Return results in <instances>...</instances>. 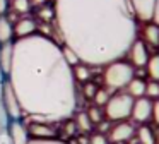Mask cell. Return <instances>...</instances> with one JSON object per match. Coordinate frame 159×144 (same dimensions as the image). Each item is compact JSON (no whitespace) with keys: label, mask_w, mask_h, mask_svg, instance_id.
Here are the masks:
<instances>
[{"label":"cell","mask_w":159,"mask_h":144,"mask_svg":"<svg viewBox=\"0 0 159 144\" xmlns=\"http://www.w3.org/2000/svg\"><path fill=\"white\" fill-rule=\"evenodd\" d=\"M7 81L22 115L39 122H65L77 108V86L62 46L41 33L14 41Z\"/></svg>","instance_id":"6da1fadb"},{"label":"cell","mask_w":159,"mask_h":144,"mask_svg":"<svg viewBox=\"0 0 159 144\" xmlns=\"http://www.w3.org/2000/svg\"><path fill=\"white\" fill-rule=\"evenodd\" d=\"M63 45L89 67L121 60L137 40V17L128 0H53Z\"/></svg>","instance_id":"7a4b0ae2"},{"label":"cell","mask_w":159,"mask_h":144,"mask_svg":"<svg viewBox=\"0 0 159 144\" xmlns=\"http://www.w3.org/2000/svg\"><path fill=\"white\" fill-rule=\"evenodd\" d=\"M135 77V69L128 62L115 60L111 64L104 65L103 81L108 89H123L127 84Z\"/></svg>","instance_id":"3957f363"},{"label":"cell","mask_w":159,"mask_h":144,"mask_svg":"<svg viewBox=\"0 0 159 144\" xmlns=\"http://www.w3.org/2000/svg\"><path fill=\"white\" fill-rule=\"evenodd\" d=\"M132 106H134V98L127 91H120L110 96L108 103L103 106V113L110 122H123L130 118Z\"/></svg>","instance_id":"277c9868"},{"label":"cell","mask_w":159,"mask_h":144,"mask_svg":"<svg viewBox=\"0 0 159 144\" xmlns=\"http://www.w3.org/2000/svg\"><path fill=\"white\" fill-rule=\"evenodd\" d=\"M0 103L4 105L5 112H7L11 120H21L22 117V110L19 106V101L16 98V93L12 89V86L9 84L7 79H4L2 82V91H0Z\"/></svg>","instance_id":"5b68a950"},{"label":"cell","mask_w":159,"mask_h":144,"mask_svg":"<svg viewBox=\"0 0 159 144\" xmlns=\"http://www.w3.org/2000/svg\"><path fill=\"white\" fill-rule=\"evenodd\" d=\"M135 134V125L132 122H116L110 130H108V142L110 144H121V142H128Z\"/></svg>","instance_id":"8992f818"},{"label":"cell","mask_w":159,"mask_h":144,"mask_svg":"<svg viewBox=\"0 0 159 144\" xmlns=\"http://www.w3.org/2000/svg\"><path fill=\"white\" fill-rule=\"evenodd\" d=\"M127 55H128V60H130L128 64L134 69H145L147 60H149V50H147V45L142 40H139V38L134 40V43L130 45Z\"/></svg>","instance_id":"52a82bcc"},{"label":"cell","mask_w":159,"mask_h":144,"mask_svg":"<svg viewBox=\"0 0 159 144\" xmlns=\"http://www.w3.org/2000/svg\"><path fill=\"white\" fill-rule=\"evenodd\" d=\"M151 115H152V99L145 98H137L134 99V106H132V118L135 120L137 123H147L151 120Z\"/></svg>","instance_id":"ba28073f"},{"label":"cell","mask_w":159,"mask_h":144,"mask_svg":"<svg viewBox=\"0 0 159 144\" xmlns=\"http://www.w3.org/2000/svg\"><path fill=\"white\" fill-rule=\"evenodd\" d=\"M57 130L52 123L48 122H39V120H33V123L28 125V134L31 139H55Z\"/></svg>","instance_id":"9c48e42d"},{"label":"cell","mask_w":159,"mask_h":144,"mask_svg":"<svg viewBox=\"0 0 159 144\" xmlns=\"http://www.w3.org/2000/svg\"><path fill=\"white\" fill-rule=\"evenodd\" d=\"M7 134L11 137L12 144H28L29 142V134H28V127L21 122V120H11L7 127Z\"/></svg>","instance_id":"30bf717a"},{"label":"cell","mask_w":159,"mask_h":144,"mask_svg":"<svg viewBox=\"0 0 159 144\" xmlns=\"http://www.w3.org/2000/svg\"><path fill=\"white\" fill-rule=\"evenodd\" d=\"M134 9V14L137 17V21L142 22H151L152 17V9H154L156 0H128Z\"/></svg>","instance_id":"8fae6325"},{"label":"cell","mask_w":159,"mask_h":144,"mask_svg":"<svg viewBox=\"0 0 159 144\" xmlns=\"http://www.w3.org/2000/svg\"><path fill=\"white\" fill-rule=\"evenodd\" d=\"M36 29H38V24L31 17H22V19H17L14 22V36H17V40L34 34Z\"/></svg>","instance_id":"7c38bea8"},{"label":"cell","mask_w":159,"mask_h":144,"mask_svg":"<svg viewBox=\"0 0 159 144\" xmlns=\"http://www.w3.org/2000/svg\"><path fill=\"white\" fill-rule=\"evenodd\" d=\"M12 57H14V41L0 45V70L2 74L7 75L12 65Z\"/></svg>","instance_id":"4fadbf2b"},{"label":"cell","mask_w":159,"mask_h":144,"mask_svg":"<svg viewBox=\"0 0 159 144\" xmlns=\"http://www.w3.org/2000/svg\"><path fill=\"white\" fill-rule=\"evenodd\" d=\"M142 41L151 46H159V26L154 22H145L142 27Z\"/></svg>","instance_id":"5bb4252c"},{"label":"cell","mask_w":159,"mask_h":144,"mask_svg":"<svg viewBox=\"0 0 159 144\" xmlns=\"http://www.w3.org/2000/svg\"><path fill=\"white\" fill-rule=\"evenodd\" d=\"M145 84H147V82H145L144 79L135 75V77L127 84V93H128V94H130L134 99L142 98V96H145Z\"/></svg>","instance_id":"9a60e30c"},{"label":"cell","mask_w":159,"mask_h":144,"mask_svg":"<svg viewBox=\"0 0 159 144\" xmlns=\"http://www.w3.org/2000/svg\"><path fill=\"white\" fill-rule=\"evenodd\" d=\"M12 36H14V24L9 17L0 16V45L12 41Z\"/></svg>","instance_id":"2e32d148"},{"label":"cell","mask_w":159,"mask_h":144,"mask_svg":"<svg viewBox=\"0 0 159 144\" xmlns=\"http://www.w3.org/2000/svg\"><path fill=\"white\" fill-rule=\"evenodd\" d=\"M137 134V142L139 144H154L156 142V132L152 130V127L142 123L139 129H135Z\"/></svg>","instance_id":"e0dca14e"},{"label":"cell","mask_w":159,"mask_h":144,"mask_svg":"<svg viewBox=\"0 0 159 144\" xmlns=\"http://www.w3.org/2000/svg\"><path fill=\"white\" fill-rule=\"evenodd\" d=\"M74 125H75V130H79V132H82V134H87V132L93 130V122L89 120V117H87L86 112L75 113V117H74Z\"/></svg>","instance_id":"ac0fdd59"},{"label":"cell","mask_w":159,"mask_h":144,"mask_svg":"<svg viewBox=\"0 0 159 144\" xmlns=\"http://www.w3.org/2000/svg\"><path fill=\"white\" fill-rule=\"evenodd\" d=\"M145 74L151 81H157L159 82V53L149 57L147 65H145Z\"/></svg>","instance_id":"d6986e66"},{"label":"cell","mask_w":159,"mask_h":144,"mask_svg":"<svg viewBox=\"0 0 159 144\" xmlns=\"http://www.w3.org/2000/svg\"><path fill=\"white\" fill-rule=\"evenodd\" d=\"M72 74H74L75 82H87L91 79V67L80 62V64L72 67Z\"/></svg>","instance_id":"ffe728a7"},{"label":"cell","mask_w":159,"mask_h":144,"mask_svg":"<svg viewBox=\"0 0 159 144\" xmlns=\"http://www.w3.org/2000/svg\"><path fill=\"white\" fill-rule=\"evenodd\" d=\"M110 89H104V88H98V91L94 93L93 96V101L96 106H104L108 103V99H110Z\"/></svg>","instance_id":"44dd1931"},{"label":"cell","mask_w":159,"mask_h":144,"mask_svg":"<svg viewBox=\"0 0 159 144\" xmlns=\"http://www.w3.org/2000/svg\"><path fill=\"white\" fill-rule=\"evenodd\" d=\"M86 113H87V117H89V120L93 122V125H96V123L101 122V120H104V113H103V110H101V106L93 105V106L87 108Z\"/></svg>","instance_id":"7402d4cb"},{"label":"cell","mask_w":159,"mask_h":144,"mask_svg":"<svg viewBox=\"0 0 159 144\" xmlns=\"http://www.w3.org/2000/svg\"><path fill=\"white\" fill-rule=\"evenodd\" d=\"M11 7L16 14H28L31 10V2L29 0H12Z\"/></svg>","instance_id":"603a6c76"},{"label":"cell","mask_w":159,"mask_h":144,"mask_svg":"<svg viewBox=\"0 0 159 144\" xmlns=\"http://www.w3.org/2000/svg\"><path fill=\"white\" fill-rule=\"evenodd\" d=\"M62 55H63V58H65V62L70 65V67H74V65L80 64V60H79V57H77V53L72 50V48L65 46V45L62 46Z\"/></svg>","instance_id":"cb8c5ba5"},{"label":"cell","mask_w":159,"mask_h":144,"mask_svg":"<svg viewBox=\"0 0 159 144\" xmlns=\"http://www.w3.org/2000/svg\"><path fill=\"white\" fill-rule=\"evenodd\" d=\"M145 98L149 99H159V82L157 81H149L145 84Z\"/></svg>","instance_id":"d4e9b609"},{"label":"cell","mask_w":159,"mask_h":144,"mask_svg":"<svg viewBox=\"0 0 159 144\" xmlns=\"http://www.w3.org/2000/svg\"><path fill=\"white\" fill-rule=\"evenodd\" d=\"M9 123H11V118H9V115H7V112H5L4 105L0 103V132H2V130H7Z\"/></svg>","instance_id":"484cf974"},{"label":"cell","mask_w":159,"mask_h":144,"mask_svg":"<svg viewBox=\"0 0 159 144\" xmlns=\"http://www.w3.org/2000/svg\"><path fill=\"white\" fill-rule=\"evenodd\" d=\"M89 144H110V142H108L106 134L94 132V134H91V136H89Z\"/></svg>","instance_id":"4316f807"},{"label":"cell","mask_w":159,"mask_h":144,"mask_svg":"<svg viewBox=\"0 0 159 144\" xmlns=\"http://www.w3.org/2000/svg\"><path fill=\"white\" fill-rule=\"evenodd\" d=\"M82 91H84V96H86V98H91V99H93L94 93L98 91V86L94 84V82L87 81V82H84V88H82Z\"/></svg>","instance_id":"83f0119b"},{"label":"cell","mask_w":159,"mask_h":144,"mask_svg":"<svg viewBox=\"0 0 159 144\" xmlns=\"http://www.w3.org/2000/svg\"><path fill=\"white\" fill-rule=\"evenodd\" d=\"M28 144H69L65 141H60V139H29Z\"/></svg>","instance_id":"f1b7e54d"},{"label":"cell","mask_w":159,"mask_h":144,"mask_svg":"<svg viewBox=\"0 0 159 144\" xmlns=\"http://www.w3.org/2000/svg\"><path fill=\"white\" fill-rule=\"evenodd\" d=\"M38 14H39V17H41L43 21L53 19V17H55V14H53V7H41Z\"/></svg>","instance_id":"f546056e"},{"label":"cell","mask_w":159,"mask_h":144,"mask_svg":"<svg viewBox=\"0 0 159 144\" xmlns=\"http://www.w3.org/2000/svg\"><path fill=\"white\" fill-rule=\"evenodd\" d=\"M151 120L159 125V99H154L152 101V115H151Z\"/></svg>","instance_id":"4dcf8cb0"},{"label":"cell","mask_w":159,"mask_h":144,"mask_svg":"<svg viewBox=\"0 0 159 144\" xmlns=\"http://www.w3.org/2000/svg\"><path fill=\"white\" fill-rule=\"evenodd\" d=\"M151 22H154L156 26H159V0H156V3H154V9H152V17H151Z\"/></svg>","instance_id":"1f68e13d"},{"label":"cell","mask_w":159,"mask_h":144,"mask_svg":"<svg viewBox=\"0 0 159 144\" xmlns=\"http://www.w3.org/2000/svg\"><path fill=\"white\" fill-rule=\"evenodd\" d=\"M98 125V132L99 134H106L108 130L111 129V125H110V120H101L99 123H96Z\"/></svg>","instance_id":"d6a6232c"},{"label":"cell","mask_w":159,"mask_h":144,"mask_svg":"<svg viewBox=\"0 0 159 144\" xmlns=\"http://www.w3.org/2000/svg\"><path fill=\"white\" fill-rule=\"evenodd\" d=\"M9 5H11L9 0H0V16H5V14H7Z\"/></svg>","instance_id":"836d02e7"},{"label":"cell","mask_w":159,"mask_h":144,"mask_svg":"<svg viewBox=\"0 0 159 144\" xmlns=\"http://www.w3.org/2000/svg\"><path fill=\"white\" fill-rule=\"evenodd\" d=\"M0 144H12L7 130H2V132H0Z\"/></svg>","instance_id":"e575fe53"},{"label":"cell","mask_w":159,"mask_h":144,"mask_svg":"<svg viewBox=\"0 0 159 144\" xmlns=\"http://www.w3.org/2000/svg\"><path fill=\"white\" fill-rule=\"evenodd\" d=\"M29 2H31V5H43L46 0H29Z\"/></svg>","instance_id":"d590c367"},{"label":"cell","mask_w":159,"mask_h":144,"mask_svg":"<svg viewBox=\"0 0 159 144\" xmlns=\"http://www.w3.org/2000/svg\"><path fill=\"white\" fill-rule=\"evenodd\" d=\"M154 144H159V132L156 134V142H154Z\"/></svg>","instance_id":"8d00e7d4"},{"label":"cell","mask_w":159,"mask_h":144,"mask_svg":"<svg viewBox=\"0 0 159 144\" xmlns=\"http://www.w3.org/2000/svg\"><path fill=\"white\" fill-rule=\"evenodd\" d=\"M121 144H127V142H121Z\"/></svg>","instance_id":"74e56055"}]
</instances>
